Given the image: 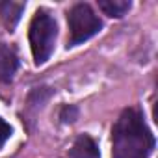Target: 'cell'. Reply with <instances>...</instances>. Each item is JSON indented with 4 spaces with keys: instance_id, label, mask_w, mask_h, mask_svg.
<instances>
[{
    "instance_id": "6da1fadb",
    "label": "cell",
    "mask_w": 158,
    "mask_h": 158,
    "mask_svg": "<svg viewBox=\"0 0 158 158\" xmlns=\"http://www.w3.org/2000/svg\"><path fill=\"white\" fill-rule=\"evenodd\" d=\"M114 158H149L154 149V136L136 108H127L112 128Z\"/></svg>"
},
{
    "instance_id": "7a4b0ae2",
    "label": "cell",
    "mask_w": 158,
    "mask_h": 158,
    "mask_svg": "<svg viewBox=\"0 0 158 158\" xmlns=\"http://www.w3.org/2000/svg\"><path fill=\"white\" fill-rule=\"evenodd\" d=\"M56 35H58V26L56 21L47 13V11H37L30 23L28 30V39H30V48L35 65H43L56 45Z\"/></svg>"
},
{
    "instance_id": "3957f363",
    "label": "cell",
    "mask_w": 158,
    "mask_h": 158,
    "mask_svg": "<svg viewBox=\"0 0 158 158\" xmlns=\"http://www.w3.org/2000/svg\"><path fill=\"white\" fill-rule=\"evenodd\" d=\"M67 23H69V34H71L67 47H76L88 41L89 37L99 34L102 28V21L95 15V11L88 4H74L67 15Z\"/></svg>"
},
{
    "instance_id": "277c9868",
    "label": "cell",
    "mask_w": 158,
    "mask_h": 158,
    "mask_svg": "<svg viewBox=\"0 0 158 158\" xmlns=\"http://www.w3.org/2000/svg\"><path fill=\"white\" fill-rule=\"evenodd\" d=\"M19 69V58L15 50L4 43H0V82H11Z\"/></svg>"
},
{
    "instance_id": "5b68a950",
    "label": "cell",
    "mask_w": 158,
    "mask_h": 158,
    "mask_svg": "<svg viewBox=\"0 0 158 158\" xmlns=\"http://www.w3.org/2000/svg\"><path fill=\"white\" fill-rule=\"evenodd\" d=\"M69 156L71 158H99L101 152H99L97 143L88 134H82L74 139L73 147L69 149Z\"/></svg>"
},
{
    "instance_id": "8992f818",
    "label": "cell",
    "mask_w": 158,
    "mask_h": 158,
    "mask_svg": "<svg viewBox=\"0 0 158 158\" xmlns=\"http://www.w3.org/2000/svg\"><path fill=\"white\" fill-rule=\"evenodd\" d=\"M130 2L128 0H99V8L110 15V17H123L128 10H130Z\"/></svg>"
},
{
    "instance_id": "52a82bcc",
    "label": "cell",
    "mask_w": 158,
    "mask_h": 158,
    "mask_svg": "<svg viewBox=\"0 0 158 158\" xmlns=\"http://www.w3.org/2000/svg\"><path fill=\"white\" fill-rule=\"evenodd\" d=\"M23 10H24V4H15V2H4V4H0V13H2V19H4V23L10 28H13L19 23Z\"/></svg>"
},
{
    "instance_id": "ba28073f",
    "label": "cell",
    "mask_w": 158,
    "mask_h": 158,
    "mask_svg": "<svg viewBox=\"0 0 158 158\" xmlns=\"http://www.w3.org/2000/svg\"><path fill=\"white\" fill-rule=\"evenodd\" d=\"M76 117H78V110H76L74 106H65V108L61 110V114H60V119H61L63 123H73Z\"/></svg>"
},
{
    "instance_id": "9c48e42d",
    "label": "cell",
    "mask_w": 158,
    "mask_h": 158,
    "mask_svg": "<svg viewBox=\"0 0 158 158\" xmlns=\"http://www.w3.org/2000/svg\"><path fill=\"white\" fill-rule=\"evenodd\" d=\"M11 136V127L4 121V119H0V147H2Z\"/></svg>"
}]
</instances>
